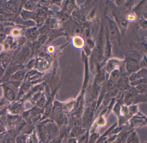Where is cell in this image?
Segmentation results:
<instances>
[{"label": "cell", "instance_id": "6da1fadb", "mask_svg": "<svg viewBox=\"0 0 147 143\" xmlns=\"http://www.w3.org/2000/svg\"><path fill=\"white\" fill-rule=\"evenodd\" d=\"M107 30L108 32L109 39L119 40V30L116 22L109 18H107Z\"/></svg>", "mask_w": 147, "mask_h": 143}, {"label": "cell", "instance_id": "7a4b0ae2", "mask_svg": "<svg viewBox=\"0 0 147 143\" xmlns=\"http://www.w3.org/2000/svg\"><path fill=\"white\" fill-rule=\"evenodd\" d=\"M140 55L135 51H129L125 53V63L139 65L140 62Z\"/></svg>", "mask_w": 147, "mask_h": 143}, {"label": "cell", "instance_id": "3957f363", "mask_svg": "<svg viewBox=\"0 0 147 143\" xmlns=\"http://www.w3.org/2000/svg\"><path fill=\"white\" fill-rule=\"evenodd\" d=\"M147 70L146 68L142 67L136 72L132 73L128 77L129 83L140 78H147Z\"/></svg>", "mask_w": 147, "mask_h": 143}, {"label": "cell", "instance_id": "277c9868", "mask_svg": "<svg viewBox=\"0 0 147 143\" xmlns=\"http://www.w3.org/2000/svg\"><path fill=\"white\" fill-rule=\"evenodd\" d=\"M122 65V61L121 60L115 59H110L107 64L106 70L109 72H111Z\"/></svg>", "mask_w": 147, "mask_h": 143}, {"label": "cell", "instance_id": "5b68a950", "mask_svg": "<svg viewBox=\"0 0 147 143\" xmlns=\"http://www.w3.org/2000/svg\"><path fill=\"white\" fill-rule=\"evenodd\" d=\"M113 13V16L115 17L116 22L118 24L119 27H120V29L122 31H124L126 29L127 24H128L127 21L122 17L121 16L119 15L118 12L116 10H114Z\"/></svg>", "mask_w": 147, "mask_h": 143}, {"label": "cell", "instance_id": "8992f818", "mask_svg": "<svg viewBox=\"0 0 147 143\" xmlns=\"http://www.w3.org/2000/svg\"><path fill=\"white\" fill-rule=\"evenodd\" d=\"M86 133V129L82 127L76 126L71 128V131L69 133V138H77L82 134Z\"/></svg>", "mask_w": 147, "mask_h": 143}, {"label": "cell", "instance_id": "52a82bcc", "mask_svg": "<svg viewBox=\"0 0 147 143\" xmlns=\"http://www.w3.org/2000/svg\"><path fill=\"white\" fill-rule=\"evenodd\" d=\"M103 53V45L101 41H100L99 43L98 44L93 53L94 57L96 59H99L101 58Z\"/></svg>", "mask_w": 147, "mask_h": 143}, {"label": "cell", "instance_id": "ba28073f", "mask_svg": "<svg viewBox=\"0 0 147 143\" xmlns=\"http://www.w3.org/2000/svg\"><path fill=\"white\" fill-rule=\"evenodd\" d=\"M4 12L8 15L14 14L17 11L15 6L10 3H6L4 6Z\"/></svg>", "mask_w": 147, "mask_h": 143}, {"label": "cell", "instance_id": "9c48e42d", "mask_svg": "<svg viewBox=\"0 0 147 143\" xmlns=\"http://www.w3.org/2000/svg\"><path fill=\"white\" fill-rule=\"evenodd\" d=\"M107 35L106 42L105 48V58L107 59L111 57V45L110 44L108 32L107 30Z\"/></svg>", "mask_w": 147, "mask_h": 143}, {"label": "cell", "instance_id": "30bf717a", "mask_svg": "<svg viewBox=\"0 0 147 143\" xmlns=\"http://www.w3.org/2000/svg\"><path fill=\"white\" fill-rule=\"evenodd\" d=\"M111 73L109 79L116 83V82L120 78V76H121V73H120L119 70L118 69L114 70Z\"/></svg>", "mask_w": 147, "mask_h": 143}, {"label": "cell", "instance_id": "8fae6325", "mask_svg": "<svg viewBox=\"0 0 147 143\" xmlns=\"http://www.w3.org/2000/svg\"><path fill=\"white\" fill-rule=\"evenodd\" d=\"M135 87L136 91L138 94H145L147 92V84H139Z\"/></svg>", "mask_w": 147, "mask_h": 143}, {"label": "cell", "instance_id": "7c38bea8", "mask_svg": "<svg viewBox=\"0 0 147 143\" xmlns=\"http://www.w3.org/2000/svg\"><path fill=\"white\" fill-rule=\"evenodd\" d=\"M5 97L9 101H13L14 100V97H15L14 93L10 88H6Z\"/></svg>", "mask_w": 147, "mask_h": 143}, {"label": "cell", "instance_id": "4fadbf2b", "mask_svg": "<svg viewBox=\"0 0 147 143\" xmlns=\"http://www.w3.org/2000/svg\"><path fill=\"white\" fill-rule=\"evenodd\" d=\"M147 84V78H140L129 83V85L132 87H136L139 84Z\"/></svg>", "mask_w": 147, "mask_h": 143}, {"label": "cell", "instance_id": "5bb4252c", "mask_svg": "<svg viewBox=\"0 0 147 143\" xmlns=\"http://www.w3.org/2000/svg\"><path fill=\"white\" fill-rule=\"evenodd\" d=\"M106 88L107 90L108 91L117 89L116 88H117V87L116 86V83L113 82L111 80H110V79L108 80V82L107 83Z\"/></svg>", "mask_w": 147, "mask_h": 143}, {"label": "cell", "instance_id": "9a60e30c", "mask_svg": "<svg viewBox=\"0 0 147 143\" xmlns=\"http://www.w3.org/2000/svg\"><path fill=\"white\" fill-rule=\"evenodd\" d=\"M99 138V134L96 132H94L92 134L90 137H88V143H95L98 140Z\"/></svg>", "mask_w": 147, "mask_h": 143}, {"label": "cell", "instance_id": "2e32d148", "mask_svg": "<svg viewBox=\"0 0 147 143\" xmlns=\"http://www.w3.org/2000/svg\"><path fill=\"white\" fill-rule=\"evenodd\" d=\"M30 52V50L28 47L25 46L23 47L21 51V56L24 58L29 57Z\"/></svg>", "mask_w": 147, "mask_h": 143}, {"label": "cell", "instance_id": "e0dca14e", "mask_svg": "<svg viewBox=\"0 0 147 143\" xmlns=\"http://www.w3.org/2000/svg\"><path fill=\"white\" fill-rule=\"evenodd\" d=\"M105 78V72L104 70L100 71L97 78V82L98 83L102 82Z\"/></svg>", "mask_w": 147, "mask_h": 143}, {"label": "cell", "instance_id": "ac0fdd59", "mask_svg": "<svg viewBox=\"0 0 147 143\" xmlns=\"http://www.w3.org/2000/svg\"><path fill=\"white\" fill-rule=\"evenodd\" d=\"M24 76V73H23L22 72L19 71L17 72V73L13 76V77L14 78H15V79L20 80L23 79Z\"/></svg>", "mask_w": 147, "mask_h": 143}, {"label": "cell", "instance_id": "d6986e66", "mask_svg": "<svg viewBox=\"0 0 147 143\" xmlns=\"http://www.w3.org/2000/svg\"><path fill=\"white\" fill-rule=\"evenodd\" d=\"M29 35L32 38H35L37 35V31L36 28H34L29 31Z\"/></svg>", "mask_w": 147, "mask_h": 143}, {"label": "cell", "instance_id": "ffe728a7", "mask_svg": "<svg viewBox=\"0 0 147 143\" xmlns=\"http://www.w3.org/2000/svg\"><path fill=\"white\" fill-rule=\"evenodd\" d=\"M26 137L24 135H21L17 138V143H26Z\"/></svg>", "mask_w": 147, "mask_h": 143}, {"label": "cell", "instance_id": "44dd1931", "mask_svg": "<svg viewBox=\"0 0 147 143\" xmlns=\"http://www.w3.org/2000/svg\"><path fill=\"white\" fill-rule=\"evenodd\" d=\"M67 143H78L77 138H69L67 140Z\"/></svg>", "mask_w": 147, "mask_h": 143}, {"label": "cell", "instance_id": "7402d4cb", "mask_svg": "<svg viewBox=\"0 0 147 143\" xmlns=\"http://www.w3.org/2000/svg\"><path fill=\"white\" fill-rule=\"evenodd\" d=\"M87 44L88 45V47L89 48H90V47L92 48V47H93L94 46V42L91 40L89 39L87 40Z\"/></svg>", "mask_w": 147, "mask_h": 143}, {"label": "cell", "instance_id": "603a6c76", "mask_svg": "<svg viewBox=\"0 0 147 143\" xmlns=\"http://www.w3.org/2000/svg\"><path fill=\"white\" fill-rule=\"evenodd\" d=\"M25 24L27 26H33L35 25V22L33 21L28 20L26 22Z\"/></svg>", "mask_w": 147, "mask_h": 143}, {"label": "cell", "instance_id": "cb8c5ba5", "mask_svg": "<svg viewBox=\"0 0 147 143\" xmlns=\"http://www.w3.org/2000/svg\"><path fill=\"white\" fill-rule=\"evenodd\" d=\"M46 101L43 99V100H41V101H40V102H39V106L40 107H44V106H45V104H46Z\"/></svg>", "mask_w": 147, "mask_h": 143}, {"label": "cell", "instance_id": "d4e9b609", "mask_svg": "<svg viewBox=\"0 0 147 143\" xmlns=\"http://www.w3.org/2000/svg\"><path fill=\"white\" fill-rule=\"evenodd\" d=\"M45 40V36H41L38 39L39 44H43Z\"/></svg>", "mask_w": 147, "mask_h": 143}, {"label": "cell", "instance_id": "484cf974", "mask_svg": "<svg viewBox=\"0 0 147 143\" xmlns=\"http://www.w3.org/2000/svg\"><path fill=\"white\" fill-rule=\"evenodd\" d=\"M22 15H23V17L24 18H26L27 17H29L30 16V13L29 12H25L24 13H22Z\"/></svg>", "mask_w": 147, "mask_h": 143}, {"label": "cell", "instance_id": "4316f807", "mask_svg": "<svg viewBox=\"0 0 147 143\" xmlns=\"http://www.w3.org/2000/svg\"><path fill=\"white\" fill-rule=\"evenodd\" d=\"M40 109H39L37 108H35L34 109H33V113L34 115H36L38 113L40 112Z\"/></svg>", "mask_w": 147, "mask_h": 143}, {"label": "cell", "instance_id": "83f0119b", "mask_svg": "<svg viewBox=\"0 0 147 143\" xmlns=\"http://www.w3.org/2000/svg\"><path fill=\"white\" fill-rule=\"evenodd\" d=\"M4 130V125L1 121H0V133L3 132Z\"/></svg>", "mask_w": 147, "mask_h": 143}, {"label": "cell", "instance_id": "f1b7e54d", "mask_svg": "<svg viewBox=\"0 0 147 143\" xmlns=\"http://www.w3.org/2000/svg\"><path fill=\"white\" fill-rule=\"evenodd\" d=\"M30 84L28 83H26L25 84H24V89H28L29 88H30Z\"/></svg>", "mask_w": 147, "mask_h": 143}, {"label": "cell", "instance_id": "f546056e", "mask_svg": "<svg viewBox=\"0 0 147 143\" xmlns=\"http://www.w3.org/2000/svg\"><path fill=\"white\" fill-rule=\"evenodd\" d=\"M48 31H49V29H48V28H43L42 30V33L43 34H46L48 32Z\"/></svg>", "mask_w": 147, "mask_h": 143}, {"label": "cell", "instance_id": "4dcf8cb0", "mask_svg": "<svg viewBox=\"0 0 147 143\" xmlns=\"http://www.w3.org/2000/svg\"><path fill=\"white\" fill-rule=\"evenodd\" d=\"M13 84L16 87H18L20 85V82L18 81H15V82H13Z\"/></svg>", "mask_w": 147, "mask_h": 143}, {"label": "cell", "instance_id": "1f68e13d", "mask_svg": "<svg viewBox=\"0 0 147 143\" xmlns=\"http://www.w3.org/2000/svg\"><path fill=\"white\" fill-rule=\"evenodd\" d=\"M20 109V107L19 106H17V107H16L15 109H14V111H15V112H18Z\"/></svg>", "mask_w": 147, "mask_h": 143}, {"label": "cell", "instance_id": "d6a6232c", "mask_svg": "<svg viewBox=\"0 0 147 143\" xmlns=\"http://www.w3.org/2000/svg\"><path fill=\"white\" fill-rule=\"evenodd\" d=\"M3 73H4V70L3 69L0 68V76L3 75Z\"/></svg>", "mask_w": 147, "mask_h": 143}, {"label": "cell", "instance_id": "836d02e7", "mask_svg": "<svg viewBox=\"0 0 147 143\" xmlns=\"http://www.w3.org/2000/svg\"><path fill=\"white\" fill-rule=\"evenodd\" d=\"M7 143H14L13 140L11 139L8 140V141L7 142Z\"/></svg>", "mask_w": 147, "mask_h": 143}, {"label": "cell", "instance_id": "e575fe53", "mask_svg": "<svg viewBox=\"0 0 147 143\" xmlns=\"http://www.w3.org/2000/svg\"><path fill=\"white\" fill-rule=\"evenodd\" d=\"M2 28H3V26L0 23V30L2 29Z\"/></svg>", "mask_w": 147, "mask_h": 143}]
</instances>
